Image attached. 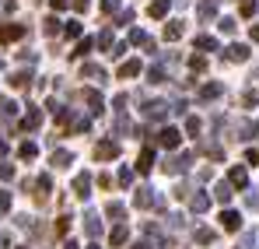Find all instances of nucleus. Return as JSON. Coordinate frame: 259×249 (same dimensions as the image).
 <instances>
[{"label": "nucleus", "instance_id": "18", "mask_svg": "<svg viewBox=\"0 0 259 249\" xmlns=\"http://www.w3.org/2000/svg\"><path fill=\"white\" fill-rule=\"evenodd\" d=\"M81 78H91V81H105V70L98 63H81Z\"/></svg>", "mask_w": 259, "mask_h": 249}, {"label": "nucleus", "instance_id": "16", "mask_svg": "<svg viewBox=\"0 0 259 249\" xmlns=\"http://www.w3.org/2000/svg\"><path fill=\"white\" fill-rule=\"evenodd\" d=\"M84 98H88V105H91V113H95V116H102V113H105V102H102V95H98L95 88H88Z\"/></svg>", "mask_w": 259, "mask_h": 249}, {"label": "nucleus", "instance_id": "5", "mask_svg": "<svg viewBox=\"0 0 259 249\" xmlns=\"http://www.w3.org/2000/svg\"><path fill=\"white\" fill-rule=\"evenodd\" d=\"M154 190L151 186H140V190H133V207H140V210H147V207H154Z\"/></svg>", "mask_w": 259, "mask_h": 249}, {"label": "nucleus", "instance_id": "25", "mask_svg": "<svg viewBox=\"0 0 259 249\" xmlns=\"http://www.w3.org/2000/svg\"><path fill=\"white\" fill-rule=\"evenodd\" d=\"M137 74H140V60H126L119 67V78H137Z\"/></svg>", "mask_w": 259, "mask_h": 249}, {"label": "nucleus", "instance_id": "41", "mask_svg": "<svg viewBox=\"0 0 259 249\" xmlns=\"http://www.w3.org/2000/svg\"><path fill=\"white\" fill-rule=\"evenodd\" d=\"M189 67H193L196 74H203V70H207V60H203V56H193V60H189Z\"/></svg>", "mask_w": 259, "mask_h": 249}, {"label": "nucleus", "instance_id": "40", "mask_svg": "<svg viewBox=\"0 0 259 249\" xmlns=\"http://www.w3.org/2000/svg\"><path fill=\"white\" fill-rule=\"evenodd\" d=\"M235 28H238V25H235V18H221V32H224V35H231Z\"/></svg>", "mask_w": 259, "mask_h": 249}, {"label": "nucleus", "instance_id": "20", "mask_svg": "<svg viewBox=\"0 0 259 249\" xmlns=\"http://www.w3.org/2000/svg\"><path fill=\"white\" fill-rule=\"evenodd\" d=\"M105 214L116 221V225H123V218H126V207L119 204V200H109V207H105Z\"/></svg>", "mask_w": 259, "mask_h": 249}, {"label": "nucleus", "instance_id": "36", "mask_svg": "<svg viewBox=\"0 0 259 249\" xmlns=\"http://www.w3.org/2000/svg\"><path fill=\"white\" fill-rule=\"evenodd\" d=\"M242 105H245V109L259 105V91H245V95H242Z\"/></svg>", "mask_w": 259, "mask_h": 249}, {"label": "nucleus", "instance_id": "57", "mask_svg": "<svg viewBox=\"0 0 259 249\" xmlns=\"http://www.w3.org/2000/svg\"><path fill=\"white\" fill-rule=\"evenodd\" d=\"M63 249H81V246H77L74 239H67V242H63Z\"/></svg>", "mask_w": 259, "mask_h": 249}, {"label": "nucleus", "instance_id": "15", "mask_svg": "<svg viewBox=\"0 0 259 249\" xmlns=\"http://www.w3.org/2000/svg\"><path fill=\"white\" fill-rule=\"evenodd\" d=\"M84 232H88V239H98L102 235V218L98 214H84Z\"/></svg>", "mask_w": 259, "mask_h": 249}, {"label": "nucleus", "instance_id": "8", "mask_svg": "<svg viewBox=\"0 0 259 249\" xmlns=\"http://www.w3.org/2000/svg\"><path fill=\"white\" fill-rule=\"evenodd\" d=\"M137 172H140V175H147V172H151V168H154V148H151V144H147V148H144V151H140V155H137Z\"/></svg>", "mask_w": 259, "mask_h": 249}, {"label": "nucleus", "instance_id": "17", "mask_svg": "<svg viewBox=\"0 0 259 249\" xmlns=\"http://www.w3.org/2000/svg\"><path fill=\"white\" fill-rule=\"evenodd\" d=\"M70 162H74V155L67 148H53V168H67Z\"/></svg>", "mask_w": 259, "mask_h": 249}, {"label": "nucleus", "instance_id": "4", "mask_svg": "<svg viewBox=\"0 0 259 249\" xmlns=\"http://www.w3.org/2000/svg\"><path fill=\"white\" fill-rule=\"evenodd\" d=\"M25 25H18V21H7V25H0V42H18L25 39Z\"/></svg>", "mask_w": 259, "mask_h": 249}, {"label": "nucleus", "instance_id": "34", "mask_svg": "<svg viewBox=\"0 0 259 249\" xmlns=\"http://www.w3.org/2000/svg\"><path fill=\"white\" fill-rule=\"evenodd\" d=\"M70 221H74L70 214H63V218L56 221V235H60V239H67V232H70Z\"/></svg>", "mask_w": 259, "mask_h": 249}, {"label": "nucleus", "instance_id": "22", "mask_svg": "<svg viewBox=\"0 0 259 249\" xmlns=\"http://www.w3.org/2000/svg\"><path fill=\"white\" fill-rule=\"evenodd\" d=\"M214 14H217V0H203V4H200V11H196V18H200V21H210Z\"/></svg>", "mask_w": 259, "mask_h": 249}, {"label": "nucleus", "instance_id": "58", "mask_svg": "<svg viewBox=\"0 0 259 249\" xmlns=\"http://www.w3.org/2000/svg\"><path fill=\"white\" fill-rule=\"evenodd\" d=\"M133 249H151V242H144V239H140V242H133Z\"/></svg>", "mask_w": 259, "mask_h": 249}, {"label": "nucleus", "instance_id": "27", "mask_svg": "<svg viewBox=\"0 0 259 249\" xmlns=\"http://www.w3.org/2000/svg\"><path fill=\"white\" fill-rule=\"evenodd\" d=\"M126 239H130V228L126 225H116V228H112V246H123Z\"/></svg>", "mask_w": 259, "mask_h": 249}, {"label": "nucleus", "instance_id": "51", "mask_svg": "<svg viewBox=\"0 0 259 249\" xmlns=\"http://www.w3.org/2000/svg\"><path fill=\"white\" fill-rule=\"evenodd\" d=\"M98 186H102V190H109V186H112V175H109V172H102V175H98Z\"/></svg>", "mask_w": 259, "mask_h": 249}, {"label": "nucleus", "instance_id": "28", "mask_svg": "<svg viewBox=\"0 0 259 249\" xmlns=\"http://www.w3.org/2000/svg\"><path fill=\"white\" fill-rule=\"evenodd\" d=\"M0 116H4V120H14V116H18V105H14L11 98H4V102H0Z\"/></svg>", "mask_w": 259, "mask_h": 249}, {"label": "nucleus", "instance_id": "26", "mask_svg": "<svg viewBox=\"0 0 259 249\" xmlns=\"http://www.w3.org/2000/svg\"><path fill=\"white\" fill-rule=\"evenodd\" d=\"M147 14H151V18H165V14H168V0H154V4L147 7Z\"/></svg>", "mask_w": 259, "mask_h": 249}, {"label": "nucleus", "instance_id": "59", "mask_svg": "<svg viewBox=\"0 0 259 249\" xmlns=\"http://www.w3.org/2000/svg\"><path fill=\"white\" fill-rule=\"evenodd\" d=\"M249 35H252V42H259V25H252V32H249Z\"/></svg>", "mask_w": 259, "mask_h": 249}, {"label": "nucleus", "instance_id": "43", "mask_svg": "<svg viewBox=\"0 0 259 249\" xmlns=\"http://www.w3.org/2000/svg\"><path fill=\"white\" fill-rule=\"evenodd\" d=\"M242 14L252 18V14H256V0H242Z\"/></svg>", "mask_w": 259, "mask_h": 249}, {"label": "nucleus", "instance_id": "19", "mask_svg": "<svg viewBox=\"0 0 259 249\" xmlns=\"http://www.w3.org/2000/svg\"><path fill=\"white\" fill-rule=\"evenodd\" d=\"M196 151H200V155H207V158H214V162L224 158V148H221V144H210V140H207V144H200Z\"/></svg>", "mask_w": 259, "mask_h": 249}, {"label": "nucleus", "instance_id": "33", "mask_svg": "<svg viewBox=\"0 0 259 249\" xmlns=\"http://www.w3.org/2000/svg\"><path fill=\"white\" fill-rule=\"evenodd\" d=\"M256 137V123H238V140H252Z\"/></svg>", "mask_w": 259, "mask_h": 249}, {"label": "nucleus", "instance_id": "12", "mask_svg": "<svg viewBox=\"0 0 259 249\" xmlns=\"http://www.w3.org/2000/svg\"><path fill=\"white\" fill-rule=\"evenodd\" d=\"M228 183H231V190L238 186V190H245L249 186V172H245V165H235L231 172H228Z\"/></svg>", "mask_w": 259, "mask_h": 249}, {"label": "nucleus", "instance_id": "11", "mask_svg": "<svg viewBox=\"0 0 259 249\" xmlns=\"http://www.w3.org/2000/svg\"><path fill=\"white\" fill-rule=\"evenodd\" d=\"M221 228L224 232H238L242 228V214L238 210H221Z\"/></svg>", "mask_w": 259, "mask_h": 249}, {"label": "nucleus", "instance_id": "13", "mask_svg": "<svg viewBox=\"0 0 259 249\" xmlns=\"http://www.w3.org/2000/svg\"><path fill=\"white\" fill-rule=\"evenodd\" d=\"M224 53H228V60H231V63H242V60H249V46H242V42H231Z\"/></svg>", "mask_w": 259, "mask_h": 249}, {"label": "nucleus", "instance_id": "48", "mask_svg": "<svg viewBox=\"0 0 259 249\" xmlns=\"http://www.w3.org/2000/svg\"><path fill=\"white\" fill-rule=\"evenodd\" d=\"M0 210H11V193L7 190H0Z\"/></svg>", "mask_w": 259, "mask_h": 249}, {"label": "nucleus", "instance_id": "49", "mask_svg": "<svg viewBox=\"0 0 259 249\" xmlns=\"http://www.w3.org/2000/svg\"><path fill=\"white\" fill-rule=\"evenodd\" d=\"M168 225H172L175 232H179V228H182V225H186V218H182V214H172V218H168Z\"/></svg>", "mask_w": 259, "mask_h": 249}, {"label": "nucleus", "instance_id": "24", "mask_svg": "<svg viewBox=\"0 0 259 249\" xmlns=\"http://www.w3.org/2000/svg\"><path fill=\"white\" fill-rule=\"evenodd\" d=\"M11 84L25 91V88H32V74H28V70H18V74H11Z\"/></svg>", "mask_w": 259, "mask_h": 249}, {"label": "nucleus", "instance_id": "37", "mask_svg": "<svg viewBox=\"0 0 259 249\" xmlns=\"http://www.w3.org/2000/svg\"><path fill=\"white\" fill-rule=\"evenodd\" d=\"M186 130H189L193 137H200V130H203V123H200L196 116H189V120H186Z\"/></svg>", "mask_w": 259, "mask_h": 249}, {"label": "nucleus", "instance_id": "52", "mask_svg": "<svg viewBox=\"0 0 259 249\" xmlns=\"http://www.w3.org/2000/svg\"><path fill=\"white\" fill-rule=\"evenodd\" d=\"M116 7H119V0H102V11H105V14H112Z\"/></svg>", "mask_w": 259, "mask_h": 249}, {"label": "nucleus", "instance_id": "2", "mask_svg": "<svg viewBox=\"0 0 259 249\" xmlns=\"http://www.w3.org/2000/svg\"><path fill=\"white\" fill-rule=\"evenodd\" d=\"M193 158H196V151H186V155H175V158H168V162H165V172H168V175H182L186 168L193 165Z\"/></svg>", "mask_w": 259, "mask_h": 249}, {"label": "nucleus", "instance_id": "14", "mask_svg": "<svg viewBox=\"0 0 259 249\" xmlns=\"http://www.w3.org/2000/svg\"><path fill=\"white\" fill-rule=\"evenodd\" d=\"M74 193H77L81 200H88V197H91V175H88V172H81V175L74 179Z\"/></svg>", "mask_w": 259, "mask_h": 249}, {"label": "nucleus", "instance_id": "29", "mask_svg": "<svg viewBox=\"0 0 259 249\" xmlns=\"http://www.w3.org/2000/svg\"><path fill=\"white\" fill-rule=\"evenodd\" d=\"M18 155H21V158H25V162H32V158H35V155H39V148H35V144H32V140H25V144H21V148H18Z\"/></svg>", "mask_w": 259, "mask_h": 249}, {"label": "nucleus", "instance_id": "30", "mask_svg": "<svg viewBox=\"0 0 259 249\" xmlns=\"http://www.w3.org/2000/svg\"><path fill=\"white\" fill-rule=\"evenodd\" d=\"M165 39H168V42L182 39V21H172V25H165Z\"/></svg>", "mask_w": 259, "mask_h": 249}, {"label": "nucleus", "instance_id": "61", "mask_svg": "<svg viewBox=\"0 0 259 249\" xmlns=\"http://www.w3.org/2000/svg\"><path fill=\"white\" fill-rule=\"evenodd\" d=\"M88 249H102V246H98V242H91V246H88Z\"/></svg>", "mask_w": 259, "mask_h": 249}, {"label": "nucleus", "instance_id": "42", "mask_svg": "<svg viewBox=\"0 0 259 249\" xmlns=\"http://www.w3.org/2000/svg\"><path fill=\"white\" fill-rule=\"evenodd\" d=\"M133 183V168H119V186H130Z\"/></svg>", "mask_w": 259, "mask_h": 249}, {"label": "nucleus", "instance_id": "32", "mask_svg": "<svg viewBox=\"0 0 259 249\" xmlns=\"http://www.w3.org/2000/svg\"><path fill=\"white\" fill-rule=\"evenodd\" d=\"M214 239H217V232H210V228H200L196 232V242L200 246H214Z\"/></svg>", "mask_w": 259, "mask_h": 249}, {"label": "nucleus", "instance_id": "39", "mask_svg": "<svg viewBox=\"0 0 259 249\" xmlns=\"http://www.w3.org/2000/svg\"><path fill=\"white\" fill-rule=\"evenodd\" d=\"M84 53H91V39H84V42H77V49H74V60H81Z\"/></svg>", "mask_w": 259, "mask_h": 249}, {"label": "nucleus", "instance_id": "46", "mask_svg": "<svg viewBox=\"0 0 259 249\" xmlns=\"http://www.w3.org/2000/svg\"><path fill=\"white\" fill-rule=\"evenodd\" d=\"M98 46H102V49H112V32H102V35H98Z\"/></svg>", "mask_w": 259, "mask_h": 249}, {"label": "nucleus", "instance_id": "1", "mask_svg": "<svg viewBox=\"0 0 259 249\" xmlns=\"http://www.w3.org/2000/svg\"><path fill=\"white\" fill-rule=\"evenodd\" d=\"M140 113H144V120L158 123V120H165V116H168V102H161V98H147Z\"/></svg>", "mask_w": 259, "mask_h": 249}, {"label": "nucleus", "instance_id": "7", "mask_svg": "<svg viewBox=\"0 0 259 249\" xmlns=\"http://www.w3.org/2000/svg\"><path fill=\"white\" fill-rule=\"evenodd\" d=\"M42 126V109L39 105H28V113L21 116V130H39Z\"/></svg>", "mask_w": 259, "mask_h": 249}, {"label": "nucleus", "instance_id": "53", "mask_svg": "<svg viewBox=\"0 0 259 249\" xmlns=\"http://www.w3.org/2000/svg\"><path fill=\"white\" fill-rule=\"evenodd\" d=\"M0 179H14V165H0Z\"/></svg>", "mask_w": 259, "mask_h": 249}, {"label": "nucleus", "instance_id": "44", "mask_svg": "<svg viewBox=\"0 0 259 249\" xmlns=\"http://www.w3.org/2000/svg\"><path fill=\"white\" fill-rule=\"evenodd\" d=\"M116 133H119V137L130 133V120H126V116H119V120H116Z\"/></svg>", "mask_w": 259, "mask_h": 249}, {"label": "nucleus", "instance_id": "21", "mask_svg": "<svg viewBox=\"0 0 259 249\" xmlns=\"http://www.w3.org/2000/svg\"><path fill=\"white\" fill-rule=\"evenodd\" d=\"M235 197V190H231V183H217L214 186V200H221V204H228Z\"/></svg>", "mask_w": 259, "mask_h": 249}, {"label": "nucleus", "instance_id": "31", "mask_svg": "<svg viewBox=\"0 0 259 249\" xmlns=\"http://www.w3.org/2000/svg\"><path fill=\"white\" fill-rule=\"evenodd\" d=\"M196 49H203V53H214V49H217V39H210V35H196Z\"/></svg>", "mask_w": 259, "mask_h": 249}, {"label": "nucleus", "instance_id": "50", "mask_svg": "<svg viewBox=\"0 0 259 249\" xmlns=\"http://www.w3.org/2000/svg\"><path fill=\"white\" fill-rule=\"evenodd\" d=\"M112 105H116V113L123 116V113H126V109H123V105H126V95H116V102H112Z\"/></svg>", "mask_w": 259, "mask_h": 249}, {"label": "nucleus", "instance_id": "6", "mask_svg": "<svg viewBox=\"0 0 259 249\" xmlns=\"http://www.w3.org/2000/svg\"><path fill=\"white\" fill-rule=\"evenodd\" d=\"M179 140H182V133H179L175 126H165V130L158 133V144H161L165 151H175V148H179Z\"/></svg>", "mask_w": 259, "mask_h": 249}, {"label": "nucleus", "instance_id": "45", "mask_svg": "<svg viewBox=\"0 0 259 249\" xmlns=\"http://www.w3.org/2000/svg\"><path fill=\"white\" fill-rule=\"evenodd\" d=\"M172 113H179V116H186V113H189V105H186L182 98H175V102H172Z\"/></svg>", "mask_w": 259, "mask_h": 249}, {"label": "nucleus", "instance_id": "47", "mask_svg": "<svg viewBox=\"0 0 259 249\" xmlns=\"http://www.w3.org/2000/svg\"><path fill=\"white\" fill-rule=\"evenodd\" d=\"M245 204H249V207H259V190H249V193H245Z\"/></svg>", "mask_w": 259, "mask_h": 249}, {"label": "nucleus", "instance_id": "35", "mask_svg": "<svg viewBox=\"0 0 259 249\" xmlns=\"http://www.w3.org/2000/svg\"><path fill=\"white\" fill-rule=\"evenodd\" d=\"M147 81L161 84V81H165V67H151V70H147Z\"/></svg>", "mask_w": 259, "mask_h": 249}, {"label": "nucleus", "instance_id": "55", "mask_svg": "<svg viewBox=\"0 0 259 249\" xmlns=\"http://www.w3.org/2000/svg\"><path fill=\"white\" fill-rule=\"evenodd\" d=\"M74 7H77V11H88V7H91V0H74Z\"/></svg>", "mask_w": 259, "mask_h": 249}, {"label": "nucleus", "instance_id": "9", "mask_svg": "<svg viewBox=\"0 0 259 249\" xmlns=\"http://www.w3.org/2000/svg\"><path fill=\"white\" fill-rule=\"evenodd\" d=\"M53 193V175H39L35 179V204H46Z\"/></svg>", "mask_w": 259, "mask_h": 249}, {"label": "nucleus", "instance_id": "54", "mask_svg": "<svg viewBox=\"0 0 259 249\" xmlns=\"http://www.w3.org/2000/svg\"><path fill=\"white\" fill-rule=\"evenodd\" d=\"M11 246V235H7V232H0V249H7Z\"/></svg>", "mask_w": 259, "mask_h": 249}, {"label": "nucleus", "instance_id": "38", "mask_svg": "<svg viewBox=\"0 0 259 249\" xmlns=\"http://www.w3.org/2000/svg\"><path fill=\"white\" fill-rule=\"evenodd\" d=\"M46 35H49V39L60 35V21H56V18H46Z\"/></svg>", "mask_w": 259, "mask_h": 249}, {"label": "nucleus", "instance_id": "56", "mask_svg": "<svg viewBox=\"0 0 259 249\" xmlns=\"http://www.w3.org/2000/svg\"><path fill=\"white\" fill-rule=\"evenodd\" d=\"M67 4H70V0H53V11H63Z\"/></svg>", "mask_w": 259, "mask_h": 249}, {"label": "nucleus", "instance_id": "60", "mask_svg": "<svg viewBox=\"0 0 259 249\" xmlns=\"http://www.w3.org/2000/svg\"><path fill=\"white\" fill-rule=\"evenodd\" d=\"M0 155H7V140L4 137H0Z\"/></svg>", "mask_w": 259, "mask_h": 249}, {"label": "nucleus", "instance_id": "10", "mask_svg": "<svg viewBox=\"0 0 259 249\" xmlns=\"http://www.w3.org/2000/svg\"><path fill=\"white\" fill-rule=\"evenodd\" d=\"M221 95H224V84H221V81L203 84V88L196 91V98H200V102H214V98H221Z\"/></svg>", "mask_w": 259, "mask_h": 249}, {"label": "nucleus", "instance_id": "62", "mask_svg": "<svg viewBox=\"0 0 259 249\" xmlns=\"http://www.w3.org/2000/svg\"><path fill=\"white\" fill-rule=\"evenodd\" d=\"M18 249H28V246H18Z\"/></svg>", "mask_w": 259, "mask_h": 249}, {"label": "nucleus", "instance_id": "23", "mask_svg": "<svg viewBox=\"0 0 259 249\" xmlns=\"http://www.w3.org/2000/svg\"><path fill=\"white\" fill-rule=\"evenodd\" d=\"M189 207L196 210V214H203V210L210 207V197L207 193H196V197H189Z\"/></svg>", "mask_w": 259, "mask_h": 249}, {"label": "nucleus", "instance_id": "3", "mask_svg": "<svg viewBox=\"0 0 259 249\" xmlns=\"http://www.w3.org/2000/svg\"><path fill=\"white\" fill-rule=\"evenodd\" d=\"M95 158H98V162L119 158V144H116V140H98V144H95Z\"/></svg>", "mask_w": 259, "mask_h": 249}]
</instances>
